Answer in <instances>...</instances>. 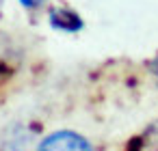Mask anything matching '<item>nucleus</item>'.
Returning a JSON list of instances; mask_svg holds the SVG:
<instances>
[{
    "instance_id": "obj_3",
    "label": "nucleus",
    "mask_w": 158,
    "mask_h": 151,
    "mask_svg": "<svg viewBox=\"0 0 158 151\" xmlns=\"http://www.w3.org/2000/svg\"><path fill=\"white\" fill-rule=\"evenodd\" d=\"M20 7L26 9V11H39L44 5H46V0H18Z\"/></svg>"
},
{
    "instance_id": "obj_4",
    "label": "nucleus",
    "mask_w": 158,
    "mask_h": 151,
    "mask_svg": "<svg viewBox=\"0 0 158 151\" xmlns=\"http://www.w3.org/2000/svg\"><path fill=\"white\" fill-rule=\"evenodd\" d=\"M149 67H152V71H154V76H156V80H158V56L152 61V65H149Z\"/></svg>"
},
{
    "instance_id": "obj_1",
    "label": "nucleus",
    "mask_w": 158,
    "mask_h": 151,
    "mask_svg": "<svg viewBox=\"0 0 158 151\" xmlns=\"http://www.w3.org/2000/svg\"><path fill=\"white\" fill-rule=\"evenodd\" d=\"M35 151H93V145L74 129H56L48 134Z\"/></svg>"
},
{
    "instance_id": "obj_2",
    "label": "nucleus",
    "mask_w": 158,
    "mask_h": 151,
    "mask_svg": "<svg viewBox=\"0 0 158 151\" xmlns=\"http://www.w3.org/2000/svg\"><path fill=\"white\" fill-rule=\"evenodd\" d=\"M48 24L59 30V33H67V35H76L85 28V20L78 11H74L72 7L65 5H54L48 9Z\"/></svg>"
}]
</instances>
